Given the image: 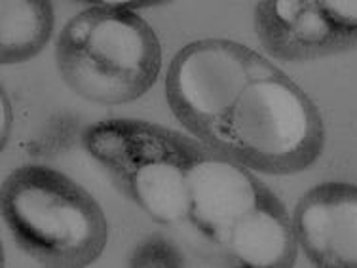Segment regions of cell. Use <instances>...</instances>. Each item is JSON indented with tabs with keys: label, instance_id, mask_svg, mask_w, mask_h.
I'll return each mask as SVG.
<instances>
[{
	"label": "cell",
	"instance_id": "5b68a950",
	"mask_svg": "<svg viewBox=\"0 0 357 268\" xmlns=\"http://www.w3.org/2000/svg\"><path fill=\"white\" fill-rule=\"evenodd\" d=\"M268 59L228 38H202L178 50L165 75L173 117L207 144L232 103Z\"/></svg>",
	"mask_w": 357,
	"mask_h": 268
},
{
	"label": "cell",
	"instance_id": "277c9868",
	"mask_svg": "<svg viewBox=\"0 0 357 268\" xmlns=\"http://www.w3.org/2000/svg\"><path fill=\"white\" fill-rule=\"evenodd\" d=\"M82 141L112 185L154 223L173 227L186 221L202 141L137 118L101 120L84 131Z\"/></svg>",
	"mask_w": 357,
	"mask_h": 268
},
{
	"label": "cell",
	"instance_id": "7a4b0ae2",
	"mask_svg": "<svg viewBox=\"0 0 357 268\" xmlns=\"http://www.w3.org/2000/svg\"><path fill=\"white\" fill-rule=\"evenodd\" d=\"M325 139L316 101L268 59L241 89L207 147L251 172L293 175L316 164Z\"/></svg>",
	"mask_w": 357,
	"mask_h": 268
},
{
	"label": "cell",
	"instance_id": "ba28073f",
	"mask_svg": "<svg viewBox=\"0 0 357 268\" xmlns=\"http://www.w3.org/2000/svg\"><path fill=\"white\" fill-rule=\"evenodd\" d=\"M298 246L319 268H357V185L327 181L296 202Z\"/></svg>",
	"mask_w": 357,
	"mask_h": 268
},
{
	"label": "cell",
	"instance_id": "9c48e42d",
	"mask_svg": "<svg viewBox=\"0 0 357 268\" xmlns=\"http://www.w3.org/2000/svg\"><path fill=\"white\" fill-rule=\"evenodd\" d=\"M296 251L293 217L272 191L238 221L220 248L228 265L241 268H291Z\"/></svg>",
	"mask_w": 357,
	"mask_h": 268
},
{
	"label": "cell",
	"instance_id": "8992f818",
	"mask_svg": "<svg viewBox=\"0 0 357 268\" xmlns=\"http://www.w3.org/2000/svg\"><path fill=\"white\" fill-rule=\"evenodd\" d=\"M255 33L282 61H314L357 48V0H264Z\"/></svg>",
	"mask_w": 357,
	"mask_h": 268
},
{
	"label": "cell",
	"instance_id": "52a82bcc",
	"mask_svg": "<svg viewBox=\"0 0 357 268\" xmlns=\"http://www.w3.org/2000/svg\"><path fill=\"white\" fill-rule=\"evenodd\" d=\"M270 193L245 165L204 147L190 172V223L204 238L222 248L238 221L261 204Z\"/></svg>",
	"mask_w": 357,
	"mask_h": 268
},
{
	"label": "cell",
	"instance_id": "30bf717a",
	"mask_svg": "<svg viewBox=\"0 0 357 268\" xmlns=\"http://www.w3.org/2000/svg\"><path fill=\"white\" fill-rule=\"evenodd\" d=\"M54 6L46 0L0 2V63L31 61L54 35Z\"/></svg>",
	"mask_w": 357,
	"mask_h": 268
},
{
	"label": "cell",
	"instance_id": "3957f363",
	"mask_svg": "<svg viewBox=\"0 0 357 268\" xmlns=\"http://www.w3.org/2000/svg\"><path fill=\"white\" fill-rule=\"evenodd\" d=\"M0 211L15 246L42 267H89L109 241L99 202L50 165L23 164L8 173L0 188Z\"/></svg>",
	"mask_w": 357,
	"mask_h": 268
},
{
	"label": "cell",
	"instance_id": "6da1fadb",
	"mask_svg": "<svg viewBox=\"0 0 357 268\" xmlns=\"http://www.w3.org/2000/svg\"><path fill=\"white\" fill-rule=\"evenodd\" d=\"M152 4L101 2L65 23L55 44L61 80L96 105H126L156 84L162 46L135 8Z\"/></svg>",
	"mask_w": 357,
	"mask_h": 268
}]
</instances>
